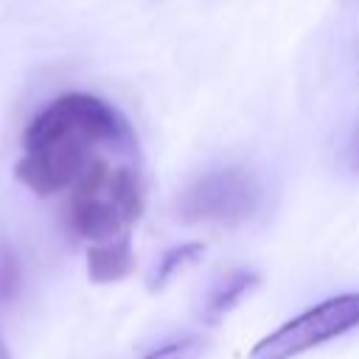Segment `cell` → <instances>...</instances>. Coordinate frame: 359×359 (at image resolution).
<instances>
[{
  "mask_svg": "<svg viewBox=\"0 0 359 359\" xmlns=\"http://www.w3.org/2000/svg\"><path fill=\"white\" fill-rule=\"evenodd\" d=\"M143 213V182L135 163L112 165L104 154H95L67 205L70 230L93 244L129 236V227Z\"/></svg>",
  "mask_w": 359,
  "mask_h": 359,
  "instance_id": "obj_1",
  "label": "cell"
},
{
  "mask_svg": "<svg viewBox=\"0 0 359 359\" xmlns=\"http://www.w3.org/2000/svg\"><path fill=\"white\" fill-rule=\"evenodd\" d=\"M67 135H84L101 146L121 151H137V137L129 121L104 98L90 93H67L53 98L22 132L25 151L62 140Z\"/></svg>",
  "mask_w": 359,
  "mask_h": 359,
  "instance_id": "obj_2",
  "label": "cell"
},
{
  "mask_svg": "<svg viewBox=\"0 0 359 359\" xmlns=\"http://www.w3.org/2000/svg\"><path fill=\"white\" fill-rule=\"evenodd\" d=\"M261 205V185L244 168H216L185 185L174 210L188 224H241Z\"/></svg>",
  "mask_w": 359,
  "mask_h": 359,
  "instance_id": "obj_3",
  "label": "cell"
},
{
  "mask_svg": "<svg viewBox=\"0 0 359 359\" xmlns=\"http://www.w3.org/2000/svg\"><path fill=\"white\" fill-rule=\"evenodd\" d=\"M359 325V292L328 297L303 314L286 320L250 348L247 359H294L323 342H331Z\"/></svg>",
  "mask_w": 359,
  "mask_h": 359,
  "instance_id": "obj_4",
  "label": "cell"
},
{
  "mask_svg": "<svg viewBox=\"0 0 359 359\" xmlns=\"http://www.w3.org/2000/svg\"><path fill=\"white\" fill-rule=\"evenodd\" d=\"M95 146H101V143H95L84 135H67L62 140H53L48 146L25 151L20 157L14 174L36 196H53L79 182V177L84 174L90 160L98 154ZM107 149H112V146H107ZM115 151H121V149H115ZM129 154H137V151H129Z\"/></svg>",
  "mask_w": 359,
  "mask_h": 359,
  "instance_id": "obj_5",
  "label": "cell"
},
{
  "mask_svg": "<svg viewBox=\"0 0 359 359\" xmlns=\"http://www.w3.org/2000/svg\"><path fill=\"white\" fill-rule=\"evenodd\" d=\"M132 272H135V250L129 236L101 241L87 250V275L93 283H115L129 278Z\"/></svg>",
  "mask_w": 359,
  "mask_h": 359,
  "instance_id": "obj_6",
  "label": "cell"
},
{
  "mask_svg": "<svg viewBox=\"0 0 359 359\" xmlns=\"http://www.w3.org/2000/svg\"><path fill=\"white\" fill-rule=\"evenodd\" d=\"M258 286V275L255 272H230V275H224L216 286H213V292L208 294V300H205V311H202V320L208 323V325H216L230 309H236V303L244 297V294H250L252 289Z\"/></svg>",
  "mask_w": 359,
  "mask_h": 359,
  "instance_id": "obj_7",
  "label": "cell"
},
{
  "mask_svg": "<svg viewBox=\"0 0 359 359\" xmlns=\"http://www.w3.org/2000/svg\"><path fill=\"white\" fill-rule=\"evenodd\" d=\"M202 252H205V244H202V241H185V244H177V247L165 250V252L160 255V261H157V269H154V275H151L149 289H151V292H154V289H163L180 269H185L188 264L199 261Z\"/></svg>",
  "mask_w": 359,
  "mask_h": 359,
  "instance_id": "obj_8",
  "label": "cell"
},
{
  "mask_svg": "<svg viewBox=\"0 0 359 359\" xmlns=\"http://www.w3.org/2000/svg\"><path fill=\"white\" fill-rule=\"evenodd\" d=\"M205 348V339L191 334V337H182V339H171V342H163L157 348H151L143 359H196Z\"/></svg>",
  "mask_w": 359,
  "mask_h": 359,
  "instance_id": "obj_9",
  "label": "cell"
},
{
  "mask_svg": "<svg viewBox=\"0 0 359 359\" xmlns=\"http://www.w3.org/2000/svg\"><path fill=\"white\" fill-rule=\"evenodd\" d=\"M20 286V264L17 255L0 244V300H11Z\"/></svg>",
  "mask_w": 359,
  "mask_h": 359,
  "instance_id": "obj_10",
  "label": "cell"
},
{
  "mask_svg": "<svg viewBox=\"0 0 359 359\" xmlns=\"http://www.w3.org/2000/svg\"><path fill=\"white\" fill-rule=\"evenodd\" d=\"M345 157H348L351 171L359 174V123L351 129V137H348V146H345Z\"/></svg>",
  "mask_w": 359,
  "mask_h": 359,
  "instance_id": "obj_11",
  "label": "cell"
},
{
  "mask_svg": "<svg viewBox=\"0 0 359 359\" xmlns=\"http://www.w3.org/2000/svg\"><path fill=\"white\" fill-rule=\"evenodd\" d=\"M0 359H11V356H8V348H6L3 339H0Z\"/></svg>",
  "mask_w": 359,
  "mask_h": 359,
  "instance_id": "obj_12",
  "label": "cell"
}]
</instances>
